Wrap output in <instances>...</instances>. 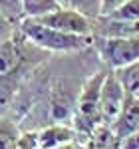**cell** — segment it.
<instances>
[{
  "mask_svg": "<svg viewBox=\"0 0 139 149\" xmlns=\"http://www.w3.org/2000/svg\"><path fill=\"white\" fill-rule=\"evenodd\" d=\"M109 18H117V20H139V0H127L115 12H111Z\"/></svg>",
  "mask_w": 139,
  "mask_h": 149,
  "instance_id": "9a60e30c",
  "label": "cell"
},
{
  "mask_svg": "<svg viewBox=\"0 0 139 149\" xmlns=\"http://www.w3.org/2000/svg\"><path fill=\"white\" fill-rule=\"evenodd\" d=\"M36 20L48 26H54L58 30H64V32H72V34H93V22L88 16L72 8H64V6Z\"/></svg>",
  "mask_w": 139,
  "mask_h": 149,
  "instance_id": "5b68a950",
  "label": "cell"
},
{
  "mask_svg": "<svg viewBox=\"0 0 139 149\" xmlns=\"http://www.w3.org/2000/svg\"><path fill=\"white\" fill-rule=\"evenodd\" d=\"M60 4L64 8H72V10L81 12L83 16H88L93 22V20H97L101 16L104 0H60Z\"/></svg>",
  "mask_w": 139,
  "mask_h": 149,
  "instance_id": "30bf717a",
  "label": "cell"
},
{
  "mask_svg": "<svg viewBox=\"0 0 139 149\" xmlns=\"http://www.w3.org/2000/svg\"><path fill=\"white\" fill-rule=\"evenodd\" d=\"M105 66L113 70L139 62V36L133 38H93Z\"/></svg>",
  "mask_w": 139,
  "mask_h": 149,
  "instance_id": "3957f363",
  "label": "cell"
},
{
  "mask_svg": "<svg viewBox=\"0 0 139 149\" xmlns=\"http://www.w3.org/2000/svg\"><path fill=\"white\" fill-rule=\"evenodd\" d=\"M113 127H115L119 139L127 137L129 133L139 129V95L127 93V100H125V105L121 109V115L113 123Z\"/></svg>",
  "mask_w": 139,
  "mask_h": 149,
  "instance_id": "ba28073f",
  "label": "cell"
},
{
  "mask_svg": "<svg viewBox=\"0 0 139 149\" xmlns=\"http://www.w3.org/2000/svg\"><path fill=\"white\" fill-rule=\"evenodd\" d=\"M117 72H119V78H121V81H123L127 93L139 95V62L129 64V66H125V68H119Z\"/></svg>",
  "mask_w": 139,
  "mask_h": 149,
  "instance_id": "4fadbf2b",
  "label": "cell"
},
{
  "mask_svg": "<svg viewBox=\"0 0 139 149\" xmlns=\"http://www.w3.org/2000/svg\"><path fill=\"white\" fill-rule=\"evenodd\" d=\"M127 0H104V6H101V16H109L111 12H115L121 4H125Z\"/></svg>",
  "mask_w": 139,
  "mask_h": 149,
  "instance_id": "e0dca14e",
  "label": "cell"
},
{
  "mask_svg": "<svg viewBox=\"0 0 139 149\" xmlns=\"http://www.w3.org/2000/svg\"><path fill=\"white\" fill-rule=\"evenodd\" d=\"M139 36V20H117L99 16L93 20V38H133Z\"/></svg>",
  "mask_w": 139,
  "mask_h": 149,
  "instance_id": "8992f818",
  "label": "cell"
},
{
  "mask_svg": "<svg viewBox=\"0 0 139 149\" xmlns=\"http://www.w3.org/2000/svg\"><path fill=\"white\" fill-rule=\"evenodd\" d=\"M83 147H97V149H115L121 147V139L117 135L115 127L107 125V123H99L92 131V135L85 139Z\"/></svg>",
  "mask_w": 139,
  "mask_h": 149,
  "instance_id": "9c48e42d",
  "label": "cell"
},
{
  "mask_svg": "<svg viewBox=\"0 0 139 149\" xmlns=\"http://www.w3.org/2000/svg\"><path fill=\"white\" fill-rule=\"evenodd\" d=\"M0 10H2V22L10 26H18L24 20L22 0H0Z\"/></svg>",
  "mask_w": 139,
  "mask_h": 149,
  "instance_id": "7c38bea8",
  "label": "cell"
},
{
  "mask_svg": "<svg viewBox=\"0 0 139 149\" xmlns=\"http://www.w3.org/2000/svg\"><path fill=\"white\" fill-rule=\"evenodd\" d=\"M22 133H18L16 125L8 121V119H2V129H0V137H2V147L4 149H16V143L20 139Z\"/></svg>",
  "mask_w": 139,
  "mask_h": 149,
  "instance_id": "5bb4252c",
  "label": "cell"
},
{
  "mask_svg": "<svg viewBox=\"0 0 139 149\" xmlns=\"http://www.w3.org/2000/svg\"><path fill=\"white\" fill-rule=\"evenodd\" d=\"M121 147L123 149H139V129L121 139Z\"/></svg>",
  "mask_w": 139,
  "mask_h": 149,
  "instance_id": "2e32d148",
  "label": "cell"
},
{
  "mask_svg": "<svg viewBox=\"0 0 139 149\" xmlns=\"http://www.w3.org/2000/svg\"><path fill=\"white\" fill-rule=\"evenodd\" d=\"M24 4V18H40L44 14L62 8L60 0H22Z\"/></svg>",
  "mask_w": 139,
  "mask_h": 149,
  "instance_id": "8fae6325",
  "label": "cell"
},
{
  "mask_svg": "<svg viewBox=\"0 0 139 149\" xmlns=\"http://www.w3.org/2000/svg\"><path fill=\"white\" fill-rule=\"evenodd\" d=\"M81 135L74 125H62V123H54L48 125L46 129L38 131V147H70V145H81L78 143Z\"/></svg>",
  "mask_w": 139,
  "mask_h": 149,
  "instance_id": "52a82bcc",
  "label": "cell"
},
{
  "mask_svg": "<svg viewBox=\"0 0 139 149\" xmlns=\"http://www.w3.org/2000/svg\"><path fill=\"white\" fill-rule=\"evenodd\" d=\"M22 34L40 50L48 52H80L83 48L93 44V34H72L64 32L54 26L38 22L36 18H24L18 24Z\"/></svg>",
  "mask_w": 139,
  "mask_h": 149,
  "instance_id": "6da1fadb",
  "label": "cell"
},
{
  "mask_svg": "<svg viewBox=\"0 0 139 149\" xmlns=\"http://www.w3.org/2000/svg\"><path fill=\"white\" fill-rule=\"evenodd\" d=\"M107 70H109V66L99 70V72H95L92 78L85 81V86L80 92V97L76 102L74 127L81 135L83 145H85V139L92 135L93 129L99 123H104L101 121V88H104Z\"/></svg>",
  "mask_w": 139,
  "mask_h": 149,
  "instance_id": "7a4b0ae2",
  "label": "cell"
},
{
  "mask_svg": "<svg viewBox=\"0 0 139 149\" xmlns=\"http://www.w3.org/2000/svg\"><path fill=\"white\" fill-rule=\"evenodd\" d=\"M125 100H127V90L119 78V72L109 68L101 88V121L107 125H113L121 115Z\"/></svg>",
  "mask_w": 139,
  "mask_h": 149,
  "instance_id": "277c9868",
  "label": "cell"
}]
</instances>
